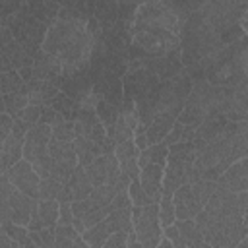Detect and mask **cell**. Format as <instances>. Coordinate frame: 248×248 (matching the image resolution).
<instances>
[{"instance_id": "6da1fadb", "label": "cell", "mask_w": 248, "mask_h": 248, "mask_svg": "<svg viewBox=\"0 0 248 248\" xmlns=\"http://www.w3.org/2000/svg\"><path fill=\"white\" fill-rule=\"evenodd\" d=\"M194 221L211 248H236L248 236L240 194L219 184L203 211Z\"/></svg>"}, {"instance_id": "7a4b0ae2", "label": "cell", "mask_w": 248, "mask_h": 248, "mask_svg": "<svg viewBox=\"0 0 248 248\" xmlns=\"http://www.w3.org/2000/svg\"><path fill=\"white\" fill-rule=\"evenodd\" d=\"M136 46L153 56H167L178 48V14L161 2L143 4L138 10L134 25Z\"/></svg>"}, {"instance_id": "3957f363", "label": "cell", "mask_w": 248, "mask_h": 248, "mask_svg": "<svg viewBox=\"0 0 248 248\" xmlns=\"http://www.w3.org/2000/svg\"><path fill=\"white\" fill-rule=\"evenodd\" d=\"M45 52L48 58H52L60 72H72L78 70L91 52V37L89 33L79 25V21L72 19H60L46 35L45 41Z\"/></svg>"}, {"instance_id": "277c9868", "label": "cell", "mask_w": 248, "mask_h": 248, "mask_svg": "<svg viewBox=\"0 0 248 248\" xmlns=\"http://www.w3.org/2000/svg\"><path fill=\"white\" fill-rule=\"evenodd\" d=\"M225 101V87L209 83L205 78L192 83V91L186 99V105L176 118L186 128L198 130L200 124L211 114H221Z\"/></svg>"}, {"instance_id": "5b68a950", "label": "cell", "mask_w": 248, "mask_h": 248, "mask_svg": "<svg viewBox=\"0 0 248 248\" xmlns=\"http://www.w3.org/2000/svg\"><path fill=\"white\" fill-rule=\"evenodd\" d=\"M232 163H236V159L231 141L223 130L217 138L196 149L194 170L200 180H219Z\"/></svg>"}, {"instance_id": "8992f818", "label": "cell", "mask_w": 248, "mask_h": 248, "mask_svg": "<svg viewBox=\"0 0 248 248\" xmlns=\"http://www.w3.org/2000/svg\"><path fill=\"white\" fill-rule=\"evenodd\" d=\"M37 200L29 198L27 194L19 192L6 174H2L0 178V205H2V213H0V225H8V223H16L19 227H27L33 215V207H35Z\"/></svg>"}, {"instance_id": "52a82bcc", "label": "cell", "mask_w": 248, "mask_h": 248, "mask_svg": "<svg viewBox=\"0 0 248 248\" xmlns=\"http://www.w3.org/2000/svg\"><path fill=\"white\" fill-rule=\"evenodd\" d=\"M50 140H52V126L48 124H37L25 136L23 159L33 165V169L41 178H50V169H52L50 153H48Z\"/></svg>"}, {"instance_id": "ba28073f", "label": "cell", "mask_w": 248, "mask_h": 248, "mask_svg": "<svg viewBox=\"0 0 248 248\" xmlns=\"http://www.w3.org/2000/svg\"><path fill=\"white\" fill-rule=\"evenodd\" d=\"M134 234L143 248H157L163 240V227L159 221V203H149L132 209Z\"/></svg>"}, {"instance_id": "9c48e42d", "label": "cell", "mask_w": 248, "mask_h": 248, "mask_svg": "<svg viewBox=\"0 0 248 248\" xmlns=\"http://www.w3.org/2000/svg\"><path fill=\"white\" fill-rule=\"evenodd\" d=\"M48 153H50V163H52L50 178L66 184L72 178V174L78 169V165H79L78 153H76V147H74V141L72 143H64V141L50 140Z\"/></svg>"}, {"instance_id": "30bf717a", "label": "cell", "mask_w": 248, "mask_h": 248, "mask_svg": "<svg viewBox=\"0 0 248 248\" xmlns=\"http://www.w3.org/2000/svg\"><path fill=\"white\" fill-rule=\"evenodd\" d=\"M8 178H10V182L19 190V192H23V194H27L29 198H35V200H39V188H41V176L37 174V170L33 169V165L29 163V161H25V159H21V161H17L8 172H4Z\"/></svg>"}, {"instance_id": "8fae6325", "label": "cell", "mask_w": 248, "mask_h": 248, "mask_svg": "<svg viewBox=\"0 0 248 248\" xmlns=\"http://www.w3.org/2000/svg\"><path fill=\"white\" fill-rule=\"evenodd\" d=\"M72 211H74V227L79 234H83L87 229L99 225L101 221H105L108 217V211L107 207H99L95 205L89 198L87 200H81V202H74L72 203Z\"/></svg>"}, {"instance_id": "7c38bea8", "label": "cell", "mask_w": 248, "mask_h": 248, "mask_svg": "<svg viewBox=\"0 0 248 248\" xmlns=\"http://www.w3.org/2000/svg\"><path fill=\"white\" fill-rule=\"evenodd\" d=\"M163 234L174 244V248H196L203 242V236L196 221H174L170 227L163 229Z\"/></svg>"}, {"instance_id": "4fadbf2b", "label": "cell", "mask_w": 248, "mask_h": 248, "mask_svg": "<svg viewBox=\"0 0 248 248\" xmlns=\"http://www.w3.org/2000/svg\"><path fill=\"white\" fill-rule=\"evenodd\" d=\"M172 202H174V211H176V219L178 221H194L205 207V203L194 192L192 184L180 186L174 192Z\"/></svg>"}, {"instance_id": "5bb4252c", "label": "cell", "mask_w": 248, "mask_h": 248, "mask_svg": "<svg viewBox=\"0 0 248 248\" xmlns=\"http://www.w3.org/2000/svg\"><path fill=\"white\" fill-rule=\"evenodd\" d=\"M217 184L234 192V194L248 192V157L238 159L236 163H232L229 167V170L217 180Z\"/></svg>"}, {"instance_id": "9a60e30c", "label": "cell", "mask_w": 248, "mask_h": 248, "mask_svg": "<svg viewBox=\"0 0 248 248\" xmlns=\"http://www.w3.org/2000/svg\"><path fill=\"white\" fill-rule=\"evenodd\" d=\"M114 155L118 159V165H120V170L126 172L132 180H140V165H138V157H140V149L136 147L134 143V138L128 140V141H122V143H116L114 145Z\"/></svg>"}, {"instance_id": "2e32d148", "label": "cell", "mask_w": 248, "mask_h": 248, "mask_svg": "<svg viewBox=\"0 0 248 248\" xmlns=\"http://www.w3.org/2000/svg\"><path fill=\"white\" fill-rule=\"evenodd\" d=\"M163 176H165V167L155 165V163H149L140 172V184L153 203H159L163 196Z\"/></svg>"}, {"instance_id": "e0dca14e", "label": "cell", "mask_w": 248, "mask_h": 248, "mask_svg": "<svg viewBox=\"0 0 248 248\" xmlns=\"http://www.w3.org/2000/svg\"><path fill=\"white\" fill-rule=\"evenodd\" d=\"M225 134L231 141L234 159L238 161L248 157V122H229Z\"/></svg>"}, {"instance_id": "ac0fdd59", "label": "cell", "mask_w": 248, "mask_h": 248, "mask_svg": "<svg viewBox=\"0 0 248 248\" xmlns=\"http://www.w3.org/2000/svg\"><path fill=\"white\" fill-rule=\"evenodd\" d=\"M176 114L174 112H159L153 122L147 126V140H149V145H155V143H161L165 141V138L169 136V132L172 130L174 122H176Z\"/></svg>"}, {"instance_id": "d6986e66", "label": "cell", "mask_w": 248, "mask_h": 248, "mask_svg": "<svg viewBox=\"0 0 248 248\" xmlns=\"http://www.w3.org/2000/svg\"><path fill=\"white\" fill-rule=\"evenodd\" d=\"M25 89H27L29 105H37V107H46L58 97V89L54 85H50L48 81L33 79V81L27 83Z\"/></svg>"}, {"instance_id": "ffe728a7", "label": "cell", "mask_w": 248, "mask_h": 248, "mask_svg": "<svg viewBox=\"0 0 248 248\" xmlns=\"http://www.w3.org/2000/svg\"><path fill=\"white\" fill-rule=\"evenodd\" d=\"M114 232H118V231H116L114 223L107 217V219H105V221H101L99 225H95V227L87 229V231L81 234V238H83V240H85V244H87V246H91V248H103V246H105V242H107Z\"/></svg>"}, {"instance_id": "44dd1931", "label": "cell", "mask_w": 248, "mask_h": 248, "mask_svg": "<svg viewBox=\"0 0 248 248\" xmlns=\"http://www.w3.org/2000/svg\"><path fill=\"white\" fill-rule=\"evenodd\" d=\"M66 184H68V188H70V192H72V196H74V202L87 200V198L91 196L93 188H95L93 182H91L89 176H87L85 167H81V165H78V169L74 170L72 178H70Z\"/></svg>"}, {"instance_id": "7402d4cb", "label": "cell", "mask_w": 248, "mask_h": 248, "mask_svg": "<svg viewBox=\"0 0 248 248\" xmlns=\"http://www.w3.org/2000/svg\"><path fill=\"white\" fill-rule=\"evenodd\" d=\"M74 147H76V153H78V161L81 167H87L89 163H93L99 155H107L105 149L91 141L89 138H85L83 134H76V140H74Z\"/></svg>"}, {"instance_id": "603a6c76", "label": "cell", "mask_w": 248, "mask_h": 248, "mask_svg": "<svg viewBox=\"0 0 248 248\" xmlns=\"http://www.w3.org/2000/svg\"><path fill=\"white\" fill-rule=\"evenodd\" d=\"M167 159H169V145H167L165 141H161V143L149 145L147 149L140 151L138 165H140V170H141L143 167H147L149 163H155V165L167 167Z\"/></svg>"}, {"instance_id": "cb8c5ba5", "label": "cell", "mask_w": 248, "mask_h": 248, "mask_svg": "<svg viewBox=\"0 0 248 248\" xmlns=\"http://www.w3.org/2000/svg\"><path fill=\"white\" fill-rule=\"evenodd\" d=\"M87 170V176L89 180L93 182V186H103L107 184V178H108V153L107 155H99L93 163H89L85 167Z\"/></svg>"}, {"instance_id": "d4e9b609", "label": "cell", "mask_w": 248, "mask_h": 248, "mask_svg": "<svg viewBox=\"0 0 248 248\" xmlns=\"http://www.w3.org/2000/svg\"><path fill=\"white\" fill-rule=\"evenodd\" d=\"M2 101H4V112H8V114L14 116V118H17V116L29 107L27 89H25V91H16V93L2 95Z\"/></svg>"}, {"instance_id": "484cf974", "label": "cell", "mask_w": 248, "mask_h": 248, "mask_svg": "<svg viewBox=\"0 0 248 248\" xmlns=\"http://www.w3.org/2000/svg\"><path fill=\"white\" fill-rule=\"evenodd\" d=\"M39 217L45 227H56L60 219V203L56 200H39Z\"/></svg>"}, {"instance_id": "4316f807", "label": "cell", "mask_w": 248, "mask_h": 248, "mask_svg": "<svg viewBox=\"0 0 248 248\" xmlns=\"http://www.w3.org/2000/svg\"><path fill=\"white\" fill-rule=\"evenodd\" d=\"M81 234L76 231L74 225H56V238H54V244L52 248H72L74 242L79 238Z\"/></svg>"}, {"instance_id": "83f0119b", "label": "cell", "mask_w": 248, "mask_h": 248, "mask_svg": "<svg viewBox=\"0 0 248 248\" xmlns=\"http://www.w3.org/2000/svg\"><path fill=\"white\" fill-rule=\"evenodd\" d=\"M116 188L114 186H108V184H103V186H97V188H93V192H91V196H89V200L95 203V205H99V207H107V209H110V203H112V200L116 198Z\"/></svg>"}, {"instance_id": "f1b7e54d", "label": "cell", "mask_w": 248, "mask_h": 248, "mask_svg": "<svg viewBox=\"0 0 248 248\" xmlns=\"http://www.w3.org/2000/svg\"><path fill=\"white\" fill-rule=\"evenodd\" d=\"M159 221H161V227L163 229L170 227L176 221L174 202H172V196H169V194H163L161 200H159Z\"/></svg>"}, {"instance_id": "f546056e", "label": "cell", "mask_w": 248, "mask_h": 248, "mask_svg": "<svg viewBox=\"0 0 248 248\" xmlns=\"http://www.w3.org/2000/svg\"><path fill=\"white\" fill-rule=\"evenodd\" d=\"M52 140L64 141V143H72L76 140V122L64 120V122L52 126Z\"/></svg>"}, {"instance_id": "4dcf8cb0", "label": "cell", "mask_w": 248, "mask_h": 248, "mask_svg": "<svg viewBox=\"0 0 248 248\" xmlns=\"http://www.w3.org/2000/svg\"><path fill=\"white\" fill-rule=\"evenodd\" d=\"M2 231L17 244V246H23L27 242H31V232L27 227H19L16 223H8V225H2Z\"/></svg>"}, {"instance_id": "1f68e13d", "label": "cell", "mask_w": 248, "mask_h": 248, "mask_svg": "<svg viewBox=\"0 0 248 248\" xmlns=\"http://www.w3.org/2000/svg\"><path fill=\"white\" fill-rule=\"evenodd\" d=\"M62 186L64 184L54 180V178H43L41 180V188H39V200H56L58 202Z\"/></svg>"}, {"instance_id": "d6a6232c", "label": "cell", "mask_w": 248, "mask_h": 248, "mask_svg": "<svg viewBox=\"0 0 248 248\" xmlns=\"http://www.w3.org/2000/svg\"><path fill=\"white\" fill-rule=\"evenodd\" d=\"M128 194H130V200H132L134 207H143V205H149V203H153V202H151V198H149V196L145 194V190L141 188L140 180H132Z\"/></svg>"}, {"instance_id": "836d02e7", "label": "cell", "mask_w": 248, "mask_h": 248, "mask_svg": "<svg viewBox=\"0 0 248 248\" xmlns=\"http://www.w3.org/2000/svg\"><path fill=\"white\" fill-rule=\"evenodd\" d=\"M54 238H56V227H45L37 232H31V240L41 248H52Z\"/></svg>"}, {"instance_id": "e575fe53", "label": "cell", "mask_w": 248, "mask_h": 248, "mask_svg": "<svg viewBox=\"0 0 248 248\" xmlns=\"http://www.w3.org/2000/svg\"><path fill=\"white\" fill-rule=\"evenodd\" d=\"M43 108L45 107H37V105H29L17 118H21L29 128H33V126H37L39 122H41V114H43Z\"/></svg>"}, {"instance_id": "d590c367", "label": "cell", "mask_w": 248, "mask_h": 248, "mask_svg": "<svg viewBox=\"0 0 248 248\" xmlns=\"http://www.w3.org/2000/svg\"><path fill=\"white\" fill-rule=\"evenodd\" d=\"M14 122H16V118L2 110V114H0V143L10 138V134L14 130Z\"/></svg>"}, {"instance_id": "8d00e7d4", "label": "cell", "mask_w": 248, "mask_h": 248, "mask_svg": "<svg viewBox=\"0 0 248 248\" xmlns=\"http://www.w3.org/2000/svg\"><path fill=\"white\" fill-rule=\"evenodd\" d=\"M64 122V114L58 112L56 108H43V114H41V122L39 124H48V126H56Z\"/></svg>"}, {"instance_id": "74e56055", "label": "cell", "mask_w": 248, "mask_h": 248, "mask_svg": "<svg viewBox=\"0 0 248 248\" xmlns=\"http://www.w3.org/2000/svg\"><path fill=\"white\" fill-rule=\"evenodd\" d=\"M134 143L140 151L147 149L149 147V140H147V128L143 124H138L136 130H134Z\"/></svg>"}, {"instance_id": "f35d334b", "label": "cell", "mask_w": 248, "mask_h": 248, "mask_svg": "<svg viewBox=\"0 0 248 248\" xmlns=\"http://www.w3.org/2000/svg\"><path fill=\"white\" fill-rule=\"evenodd\" d=\"M128 238H130V234L124 232V231L114 232V234L105 242L103 248H128Z\"/></svg>"}, {"instance_id": "ab89813d", "label": "cell", "mask_w": 248, "mask_h": 248, "mask_svg": "<svg viewBox=\"0 0 248 248\" xmlns=\"http://www.w3.org/2000/svg\"><path fill=\"white\" fill-rule=\"evenodd\" d=\"M58 225H74V211H72V203H60V219Z\"/></svg>"}, {"instance_id": "60d3db41", "label": "cell", "mask_w": 248, "mask_h": 248, "mask_svg": "<svg viewBox=\"0 0 248 248\" xmlns=\"http://www.w3.org/2000/svg\"><path fill=\"white\" fill-rule=\"evenodd\" d=\"M0 248H17V244L4 231H0Z\"/></svg>"}, {"instance_id": "b9f144b4", "label": "cell", "mask_w": 248, "mask_h": 248, "mask_svg": "<svg viewBox=\"0 0 248 248\" xmlns=\"http://www.w3.org/2000/svg\"><path fill=\"white\" fill-rule=\"evenodd\" d=\"M240 202H242V213H244V225L248 229V192L240 194Z\"/></svg>"}, {"instance_id": "7bdbcfd3", "label": "cell", "mask_w": 248, "mask_h": 248, "mask_svg": "<svg viewBox=\"0 0 248 248\" xmlns=\"http://www.w3.org/2000/svg\"><path fill=\"white\" fill-rule=\"evenodd\" d=\"M240 29H242V33H244V37L248 39V10L242 14V17H240Z\"/></svg>"}, {"instance_id": "ee69618b", "label": "cell", "mask_w": 248, "mask_h": 248, "mask_svg": "<svg viewBox=\"0 0 248 248\" xmlns=\"http://www.w3.org/2000/svg\"><path fill=\"white\" fill-rule=\"evenodd\" d=\"M128 248H143L140 242H138V238H136V234L132 232L130 234V238H128Z\"/></svg>"}, {"instance_id": "f6af8a7d", "label": "cell", "mask_w": 248, "mask_h": 248, "mask_svg": "<svg viewBox=\"0 0 248 248\" xmlns=\"http://www.w3.org/2000/svg\"><path fill=\"white\" fill-rule=\"evenodd\" d=\"M17 248H41V246H39V244H35V242L31 240V242H27V244H23V246H17Z\"/></svg>"}, {"instance_id": "bcb514c9", "label": "cell", "mask_w": 248, "mask_h": 248, "mask_svg": "<svg viewBox=\"0 0 248 248\" xmlns=\"http://www.w3.org/2000/svg\"><path fill=\"white\" fill-rule=\"evenodd\" d=\"M236 248H248V236H246V238H244V240H242V242H240Z\"/></svg>"}, {"instance_id": "7dc6e473", "label": "cell", "mask_w": 248, "mask_h": 248, "mask_svg": "<svg viewBox=\"0 0 248 248\" xmlns=\"http://www.w3.org/2000/svg\"><path fill=\"white\" fill-rule=\"evenodd\" d=\"M196 248H211V246H209V244H207V242H205V240H203V242H202V244H200V246H196Z\"/></svg>"}, {"instance_id": "c3c4849f", "label": "cell", "mask_w": 248, "mask_h": 248, "mask_svg": "<svg viewBox=\"0 0 248 248\" xmlns=\"http://www.w3.org/2000/svg\"><path fill=\"white\" fill-rule=\"evenodd\" d=\"M85 248H91V246H85Z\"/></svg>"}]
</instances>
